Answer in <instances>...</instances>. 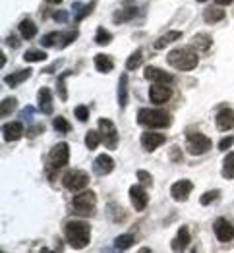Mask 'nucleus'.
Returning <instances> with one entry per match:
<instances>
[{
	"label": "nucleus",
	"mask_w": 234,
	"mask_h": 253,
	"mask_svg": "<svg viewBox=\"0 0 234 253\" xmlns=\"http://www.w3.org/2000/svg\"><path fill=\"white\" fill-rule=\"evenodd\" d=\"M64 234H66L68 244L74 250H84L91 238V226L85 220H70L64 226Z\"/></svg>",
	"instance_id": "1"
},
{
	"label": "nucleus",
	"mask_w": 234,
	"mask_h": 253,
	"mask_svg": "<svg viewBox=\"0 0 234 253\" xmlns=\"http://www.w3.org/2000/svg\"><path fill=\"white\" fill-rule=\"evenodd\" d=\"M167 62L180 70V72H190L197 66V54L193 50V46H182V48H174L170 50L169 56H167Z\"/></svg>",
	"instance_id": "2"
},
{
	"label": "nucleus",
	"mask_w": 234,
	"mask_h": 253,
	"mask_svg": "<svg viewBox=\"0 0 234 253\" xmlns=\"http://www.w3.org/2000/svg\"><path fill=\"white\" fill-rule=\"evenodd\" d=\"M138 122L147 127H169L172 124V116L161 108H141L138 112Z\"/></svg>",
	"instance_id": "3"
},
{
	"label": "nucleus",
	"mask_w": 234,
	"mask_h": 253,
	"mask_svg": "<svg viewBox=\"0 0 234 253\" xmlns=\"http://www.w3.org/2000/svg\"><path fill=\"white\" fill-rule=\"evenodd\" d=\"M68 161H70V147H68V143H56L54 147L50 149V153H48V176L50 178H54V172L56 170H60L62 167L68 165Z\"/></svg>",
	"instance_id": "4"
},
{
	"label": "nucleus",
	"mask_w": 234,
	"mask_h": 253,
	"mask_svg": "<svg viewBox=\"0 0 234 253\" xmlns=\"http://www.w3.org/2000/svg\"><path fill=\"white\" fill-rule=\"evenodd\" d=\"M95 205H97V195L93 191H84V193H78L74 199H72V207L76 209L78 214L82 216H91L95 211Z\"/></svg>",
	"instance_id": "5"
},
{
	"label": "nucleus",
	"mask_w": 234,
	"mask_h": 253,
	"mask_svg": "<svg viewBox=\"0 0 234 253\" xmlns=\"http://www.w3.org/2000/svg\"><path fill=\"white\" fill-rule=\"evenodd\" d=\"M99 131L103 135V143L108 151H114L118 147V129L112 124V120L108 118H101L99 120Z\"/></svg>",
	"instance_id": "6"
},
{
	"label": "nucleus",
	"mask_w": 234,
	"mask_h": 253,
	"mask_svg": "<svg viewBox=\"0 0 234 253\" xmlns=\"http://www.w3.org/2000/svg\"><path fill=\"white\" fill-rule=\"evenodd\" d=\"M87 182H89V176H87V172H84V170H68L62 178L64 188L70 191L84 190L85 186H87Z\"/></svg>",
	"instance_id": "7"
},
{
	"label": "nucleus",
	"mask_w": 234,
	"mask_h": 253,
	"mask_svg": "<svg viewBox=\"0 0 234 253\" xmlns=\"http://www.w3.org/2000/svg\"><path fill=\"white\" fill-rule=\"evenodd\" d=\"M213 143L211 139L203 133H190L188 135V141H186V149L190 155H203L207 151H211Z\"/></svg>",
	"instance_id": "8"
},
{
	"label": "nucleus",
	"mask_w": 234,
	"mask_h": 253,
	"mask_svg": "<svg viewBox=\"0 0 234 253\" xmlns=\"http://www.w3.org/2000/svg\"><path fill=\"white\" fill-rule=\"evenodd\" d=\"M172 97V91L169 89V85L165 84H153V87L149 89V99L153 105H163Z\"/></svg>",
	"instance_id": "9"
},
{
	"label": "nucleus",
	"mask_w": 234,
	"mask_h": 253,
	"mask_svg": "<svg viewBox=\"0 0 234 253\" xmlns=\"http://www.w3.org/2000/svg\"><path fill=\"white\" fill-rule=\"evenodd\" d=\"M130 201H132V205H134L136 211H143L149 203L147 191L143 190L141 186H132L130 188Z\"/></svg>",
	"instance_id": "10"
},
{
	"label": "nucleus",
	"mask_w": 234,
	"mask_h": 253,
	"mask_svg": "<svg viewBox=\"0 0 234 253\" xmlns=\"http://www.w3.org/2000/svg\"><path fill=\"white\" fill-rule=\"evenodd\" d=\"M215 236H217L219 242L227 244V242H231L234 238V226L227 218H219V220L215 222Z\"/></svg>",
	"instance_id": "11"
},
{
	"label": "nucleus",
	"mask_w": 234,
	"mask_h": 253,
	"mask_svg": "<svg viewBox=\"0 0 234 253\" xmlns=\"http://www.w3.org/2000/svg\"><path fill=\"white\" fill-rule=\"evenodd\" d=\"M191 190H193V184H191L190 180H180V182L172 184L170 195H172L174 201H186L188 195L191 193Z\"/></svg>",
	"instance_id": "12"
},
{
	"label": "nucleus",
	"mask_w": 234,
	"mask_h": 253,
	"mask_svg": "<svg viewBox=\"0 0 234 253\" xmlns=\"http://www.w3.org/2000/svg\"><path fill=\"white\" fill-rule=\"evenodd\" d=\"M165 141H167V137L163 133H155V131H143L141 133V145L149 153L155 151V149H159Z\"/></svg>",
	"instance_id": "13"
},
{
	"label": "nucleus",
	"mask_w": 234,
	"mask_h": 253,
	"mask_svg": "<svg viewBox=\"0 0 234 253\" xmlns=\"http://www.w3.org/2000/svg\"><path fill=\"white\" fill-rule=\"evenodd\" d=\"M145 80H149V82H153V84H165L169 85L174 82V78L170 76V74H167V72H163L161 68H155V66H147L145 68Z\"/></svg>",
	"instance_id": "14"
},
{
	"label": "nucleus",
	"mask_w": 234,
	"mask_h": 253,
	"mask_svg": "<svg viewBox=\"0 0 234 253\" xmlns=\"http://www.w3.org/2000/svg\"><path fill=\"white\" fill-rule=\"evenodd\" d=\"M217 127L221 129V131H229V129H233L234 127V110L233 108H221L219 112H217Z\"/></svg>",
	"instance_id": "15"
},
{
	"label": "nucleus",
	"mask_w": 234,
	"mask_h": 253,
	"mask_svg": "<svg viewBox=\"0 0 234 253\" xmlns=\"http://www.w3.org/2000/svg\"><path fill=\"white\" fill-rule=\"evenodd\" d=\"M136 16H138V6H136L132 0H126V2L122 4V8L114 14V23H124V21L134 20Z\"/></svg>",
	"instance_id": "16"
},
{
	"label": "nucleus",
	"mask_w": 234,
	"mask_h": 253,
	"mask_svg": "<svg viewBox=\"0 0 234 253\" xmlns=\"http://www.w3.org/2000/svg\"><path fill=\"white\" fill-rule=\"evenodd\" d=\"M112 170H114V161H112V157H108V155H99V157L95 159L93 172H95L97 176H106V174H110Z\"/></svg>",
	"instance_id": "17"
},
{
	"label": "nucleus",
	"mask_w": 234,
	"mask_h": 253,
	"mask_svg": "<svg viewBox=\"0 0 234 253\" xmlns=\"http://www.w3.org/2000/svg\"><path fill=\"white\" fill-rule=\"evenodd\" d=\"M2 135L6 141H18L23 135V124L21 122H8L2 126Z\"/></svg>",
	"instance_id": "18"
},
{
	"label": "nucleus",
	"mask_w": 234,
	"mask_h": 253,
	"mask_svg": "<svg viewBox=\"0 0 234 253\" xmlns=\"http://www.w3.org/2000/svg\"><path fill=\"white\" fill-rule=\"evenodd\" d=\"M188 244H190V230L186 226H182L176 234V238L172 240L170 248H172V252H182V250L188 248Z\"/></svg>",
	"instance_id": "19"
},
{
	"label": "nucleus",
	"mask_w": 234,
	"mask_h": 253,
	"mask_svg": "<svg viewBox=\"0 0 234 253\" xmlns=\"http://www.w3.org/2000/svg\"><path fill=\"white\" fill-rule=\"evenodd\" d=\"M37 101H39V110H41L43 114H52V95H50V89H47V87L39 89Z\"/></svg>",
	"instance_id": "20"
},
{
	"label": "nucleus",
	"mask_w": 234,
	"mask_h": 253,
	"mask_svg": "<svg viewBox=\"0 0 234 253\" xmlns=\"http://www.w3.org/2000/svg\"><path fill=\"white\" fill-rule=\"evenodd\" d=\"M20 35L25 39V41H31L35 35H37V25H35V21L29 20V18H25V20H21L20 23Z\"/></svg>",
	"instance_id": "21"
},
{
	"label": "nucleus",
	"mask_w": 234,
	"mask_h": 253,
	"mask_svg": "<svg viewBox=\"0 0 234 253\" xmlns=\"http://www.w3.org/2000/svg\"><path fill=\"white\" fill-rule=\"evenodd\" d=\"M31 74H33V72H31V68H27V70H20V72H16V74L6 76V78H4V84L16 87V85L23 84L25 80H29V76H31Z\"/></svg>",
	"instance_id": "22"
},
{
	"label": "nucleus",
	"mask_w": 234,
	"mask_h": 253,
	"mask_svg": "<svg viewBox=\"0 0 234 253\" xmlns=\"http://www.w3.org/2000/svg\"><path fill=\"white\" fill-rule=\"evenodd\" d=\"M225 10H221V8H215V6H211V8H207L205 12H203V20L207 21V23H219V21L225 20Z\"/></svg>",
	"instance_id": "23"
},
{
	"label": "nucleus",
	"mask_w": 234,
	"mask_h": 253,
	"mask_svg": "<svg viewBox=\"0 0 234 253\" xmlns=\"http://www.w3.org/2000/svg\"><path fill=\"white\" fill-rule=\"evenodd\" d=\"M118 105L120 108H124L128 105V76L122 74L118 80Z\"/></svg>",
	"instance_id": "24"
},
{
	"label": "nucleus",
	"mask_w": 234,
	"mask_h": 253,
	"mask_svg": "<svg viewBox=\"0 0 234 253\" xmlns=\"http://www.w3.org/2000/svg\"><path fill=\"white\" fill-rule=\"evenodd\" d=\"M95 68H97L101 74H108V72L114 68V62H112L110 56H106V54H97V56H95Z\"/></svg>",
	"instance_id": "25"
},
{
	"label": "nucleus",
	"mask_w": 234,
	"mask_h": 253,
	"mask_svg": "<svg viewBox=\"0 0 234 253\" xmlns=\"http://www.w3.org/2000/svg\"><path fill=\"white\" fill-rule=\"evenodd\" d=\"M103 141V135H101V131H95V129H89L87 133H85V147L91 149V151H95V149L99 147V143Z\"/></svg>",
	"instance_id": "26"
},
{
	"label": "nucleus",
	"mask_w": 234,
	"mask_h": 253,
	"mask_svg": "<svg viewBox=\"0 0 234 253\" xmlns=\"http://www.w3.org/2000/svg\"><path fill=\"white\" fill-rule=\"evenodd\" d=\"M180 37H182V33H180V31H169L167 35H163V37H159V39H157V42H155V48H157V50H161V48L169 46V42L178 41Z\"/></svg>",
	"instance_id": "27"
},
{
	"label": "nucleus",
	"mask_w": 234,
	"mask_h": 253,
	"mask_svg": "<svg viewBox=\"0 0 234 253\" xmlns=\"http://www.w3.org/2000/svg\"><path fill=\"white\" fill-rule=\"evenodd\" d=\"M191 46L193 48H199V50H207L211 46V37L205 35V33H199V35H195L191 39Z\"/></svg>",
	"instance_id": "28"
},
{
	"label": "nucleus",
	"mask_w": 234,
	"mask_h": 253,
	"mask_svg": "<svg viewBox=\"0 0 234 253\" xmlns=\"http://www.w3.org/2000/svg\"><path fill=\"white\" fill-rule=\"evenodd\" d=\"M223 178L233 180L234 178V153H229L223 163Z\"/></svg>",
	"instance_id": "29"
},
{
	"label": "nucleus",
	"mask_w": 234,
	"mask_h": 253,
	"mask_svg": "<svg viewBox=\"0 0 234 253\" xmlns=\"http://www.w3.org/2000/svg\"><path fill=\"white\" fill-rule=\"evenodd\" d=\"M134 242H136V240H134L132 234H124V236H118V238L114 240V248L120 250V252H124V250H130V248H132Z\"/></svg>",
	"instance_id": "30"
},
{
	"label": "nucleus",
	"mask_w": 234,
	"mask_h": 253,
	"mask_svg": "<svg viewBox=\"0 0 234 253\" xmlns=\"http://www.w3.org/2000/svg\"><path fill=\"white\" fill-rule=\"evenodd\" d=\"M16 106H18V99H16V97H6V99L2 101V106H0V114H2V118H6L12 110H16Z\"/></svg>",
	"instance_id": "31"
},
{
	"label": "nucleus",
	"mask_w": 234,
	"mask_h": 253,
	"mask_svg": "<svg viewBox=\"0 0 234 253\" xmlns=\"http://www.w3.org/2000/svg\"><path fill=\"white\" fill-rule=\"evenodd\" d=\"M23 60L25 62H41V60H47V52L43 50H37V48H31L23 54Z\"/></svg>",
	"instance_id": "32"
},
{
	"label": "nucleus",
	"mask_w": 234,
	"mask_h": 253,
	"mask_svg": "<svg viewBox=\"0 0 234 253\" xmlns=\"http://www.w3.org/2000/svg\"><path fill=\"white\" fill-rule=\"evenodd\" d=\"M110 41H112V33L106 31L105 27H99V29H97V35H95V42L101 44V46H105V44H108Z\"/></svg>",
	"instance_id": "33"
},
{
	"label": "nucleus",
	"mask_w": 234,
	"mask_h": 253,
	"mask_svg": "<svg viewBox=\"0 0 234 253\" xmlns=\"http://www.w3.org/2000/svg\"><path fill=\"white\" fill-rule=\"evenodd\" d=\"M78 39V31H68V33H60V39H58V48H64V46H68L70 42H74Z\"/></svg>",
	"instance_id": "34"
},
{
	"label": "nucleus",
	"mask_w": 234,
	"mask_h": 253,
	"mask_svg": "<svg viewBox=\"0 0 234 253\" xmlns=\"http://www.w3.org/2000/svg\"><path fill=\"white\" fill-rule=\"evenodd\" d=\"M52 127H54L56 131H60V133H68V131L72 129V126L68 124V120L62 118V116H56V118L52 120Z\"/></svg>",
	"instance_id": "35"
},
{
	"label": "nucleus",
	"mask_w": 234,
	"mask_h": 253,
	"mask_svg": "<svg viewBox=\"0 0 234 253\" xmlns=\"http://www.w3.org/2000/svg\"><path fill=\"white\" fill-rule=\"evenodd\" d=\"M72 72H64V74H60V78H58V82H56V85H58V97H60V101H66L68 99V93H66V78L70 76Z\"/></svg>",
	"instance_id": "36"
},
{
	"label": "nucleus",
	"mask_w": 234,
	"mask_h": 253,
	"mask_svg": "<svg viewBox=\"0 0 234 253\" xmlns=\"http://www.w3.org/2000/svg\"><path fill=\"white\" fill-rule=\"evenodd\" d=\"M141 64V50H136L130 54V58L126 60V70H136Z\"/></svg>",
	"instance_id": "37"
},
{
	"label": "nucleus",
	"mask_w": 234,
	"mask_h": 253,
	"mask_svg": "<svg viewBox=\"0 0 234 253\" xmlns=\"http://www.w3.org/2000/svg\"><path fill=\"white\" fill-rule=\"evenodd\" d=\"M58 39H60V33H58V31H54V33L45 35V37H43V41H41V44H43V46H54V44H58Z\"/></svg>",
	"instance_id": "38"
},
{
	"label": "nucleus",
	"mask_w": 234,
	"mask_h": 253,
	"mask_svg": "<svg viewBox=\"0 0 234 253\" xmlns=\"http://www.w3.org/2000/svg\"><path fill=\"white\" fill-rule=\"evenodd\" d=\"M219 195H221V191H219V190L207 191V193H203V195H201L199 203H201V205H209V203H213V201H215V199H217Z\"/></svg>",
	"instance_id": "39"
},
{
	"label": "nucleus",
	"mask_w": 234,
	"mask_h": 253,
	"mask_svg": "<svg viewBox=\"0 0 234 253\" xmlns=\"http://www.w3.org/2000/svg\"><path fill=\"white\" fill-rule=\"evenodd\" d=\"M74 114H76V118L80 120V122H87V118H89V108L85 105H80L74 108Z\"/></svg>",
	"instance_id": "40"
},
{
	"label": "nucleus",
	"mask_w": 234,
	"mask_h": 253,
	"mask_svg": "<svg viewBox=\"0 0 234 253\" xmlns=\"http://www.w3.org/2000/svg\"><path fill=\"white\" fill-rule=\"evenodd\" d=\"M138 180L141 182V186H153V176L145 170H138Z\"/></svg>",
	"instance_id": "41"
},
{
	"label": "nucleus",
	"mask_w": 234,
	"mask_h": 253,
	"mask_svg": "<svg viewBox=\"0 0 234 253\" xmlns=\"http://www.w3.org/2000/svg\"><path fill=\"white\" fill-rule=\"evenodd\" d=\"M91 10H93V4L84 6V8H82V12H80V14H76V21H82L85 16H89V14H91Z\"/></svg>",
	"instance_id": "42"
},
{
	"label": "nucleus",
	"mask_w": 234,
	"mask_h": 253,
	"mask_svg": "<svg viewBox=\"0 0 234 253\" xmlns=\"http://www.w3.org/2000/svg\"><path fill=\"white\" fill-rule=\"evenodd\" d=\"M233 143H234V137L233 135H229V137H225V139L219 143V149H221V151H227V149L233 147Z\"/></svg>",
	"instance_id": "43"
},
{
	"label": "nucleus",
	"mask_w": 234,
	"mask_h": 253,
	"mask_svg": "<svg viewBox=\"0 0 234 253\" xmlns=\"http://www.w3.org/2000/svg\"><path fill=\"white\" fill-rule=\"evenodd\" d=\"M43 129H45V127H43V126L29 127V129H27V135H29V137H35V135H37V133H41Z\"/></svg>",
	"instance_id": "44"
},
{
	"label": "nucleus",
	"mask_w": 234,
	"mask_h": 253,
	"mask_svg": "<svg viewBox=\"0 0 234 253\" xmlns=\"http://www.w3.org/2000/svg\"><path fill=\"white\" fill-rule=\"evenodd\" d=\"M25 118H33V108H31V106H27V108L21 112V120H25Z\"/></svg>",
	"instance_id": "45"
},
{
	"label": "nucleus",
	"mask_w": 234,
	"mask_h": 253,
	"mask_svg": "<svg viewBox=\"0 0 234 253\" xmlns=\"http://www.w3.org/2000/svg\"><path fill=\"white\" fill-rule=\"evenodd\" d=\"M54 20H56V21H66V20H68V14H66V12H62V10H58V12L54 14Z\"/></svg>",
	"instance_id": "46"
},
{
	"label": "nucleus",
	"mask_w": 234,
	"mask_h": 253,
	"mask_svg": "<svg viewBox=\"0 0 234 253\" xmlns=\"http://www.w3.org/2000/svg\"><path fill=\"white\" fill-rule=\"evenodd\" d=\"M8 44H10V46H14V48H18V46H20V42H18V37H14V35H12V37H8Z\"/></svg>",
	"instance_id": "47"
},
{
	"label": "nucleus",
	"mask_w": 234,
	"mask_h": 253,
	"mask_svg": "<svg viewBox=\"0 0 234 253\" xmlns=\"http://www.w3.org/2000/svg\"><path fill=\"white\" fill-rule=\"evenodd\" d=\"M172 161H180V149L178 147L172 149Z\"/></svg>",
	"instance_id": "48"
},
{
	"label": "nucleus",
	"mask_w": 234,
	"mask_h": 253,
	"mask_svg": "<svg viewBox=\"0 0 234 253\" xmlns=\"http://www.w3.org/2000/svg\"><path fill=\"white\" fill-rule=\"evenodd\" d=\"M215 4H219V6H229V4H233V0H215Z\"/></svg>",
	"instance_id": "49"
},
{
	"label": "nucleus",
	"mask_w": 234,
	"mask_h": 253,
	"mask_svg": "<svg viewBox=\"0 0 234 253\" xmlns=\"http://www.w3.org/2000/svg\"><path fill=\"white\" fill-rule=\"evenodd\" d=\"M47 2H50V4H60V0H47Z\"/></svg>",
	"instance_id": "50"
},
{
	"label": "nucleus",
	"mask_w": 234,
	"mask_h": 253,
	"mask_svg": "<svg viewBox=\"0 0 234 253\" xmlns=\"http://www.w3.org/2000/svg\"><path fill=\"white\" fill-rule=\"evenodd\" d=\"M197 2H205V0H197Z\"/></svg>",
	"instance_id": "51"
}]
</instances>
